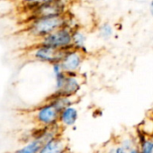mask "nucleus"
Wrapping results in <instances>:
<instances>
[{
    "instance_id": "obj_1",
    "label": "nucleus",
    "mask_w": 153,
    "mask_h": 153,
    "mask_svg": "<svg viewBox=\"0 0 153 153\" xmlns=\"http://www.w3.org/2000/svg\"><path fill=\"white\" fill-rule=\"evenodd\" d=\"M68 13L60 16H42L26 22L25 32L34 39V42L49 33L67 25Z\"/></svg>"
},
{
    "instance_id": "obj_2",
    "label": "nucleus",
    "mask_w": 153,
    "mask_h": 153,
    "mask_svg": "<svg viewBox=\"0 0 153 153\" xmlns=\"http://www.w3.org/2000/svg\"><path fill=\"white\" fill-rule=\"evenodd\" d=\"M66 50L54 48L49 45L34 42L26 50V55L33 60L51 65L55 62H59Z\"/></svg>"
},
{
    "instance_id": "obj_3",
    "label": "nucleus",
    "mask_w": 153,
    "mask_h": 153,
    "mask_svg": "<svg viewBox=\"0 0 153 153\" xmlns=\"http://www.w3.org/2000/svg\"><path fill=\"white\" fill-rule=\"evenodd\" d=\"M34 42L49 45L61 50H68L72 48V30L68 26H63L35 41Z\"/></svg>"
},
{
    "instance_id": "obj_4",
    "label": "nucleus",
    "mask_w": 153,
    "mask_h": 153,
    "mask_svg": "<svg viewBox=\"0 0 153 153\" xmlns=\"http://www.w3.org/2000/svg\"><path fill=\"white\" fill-rule=\"evenodd\" d=\"M87 54L74 48L66 50L61 60L59 61L63 70L67 74L80 73Z\"/></svg>"
},
{
    "instance_id": "obj_5",
    "label": "nucleus",
    "mask_w": 153,
    "mask_h": 153,
    "mask_svg": "<svg viewBox=\"0 0 153 153\" xmlns=\"http://www.w3.org/2000/svg\"><path fill=\"white\" fill-rule=\"evenodd\" d=\"M60 112L49 101H45L34 112L36 122L42 127L53 126L59 123Z\"/></svg>"
},
{
    "instance_id": "obj_6",
    "label": "nucleus",
    "mask_w": 153,
    "mask_h": 153,
    "mask_svg": "<svg viewBox=\"0 0 153 153\" xmlns=\"http://www.w3.org/2000/svg\"><path fill=\"white\" fill-rule=\"evenodd\" d=\"M83 85V79L80 75L79 74H67L66 79L64 82V85L59 92L57 94H61L68 97H76V96L79 93L81 90ZM56 93V92H54Z\"/></svg>"
},
{
    "instance_id": "obj_7",
    "label": "nucleus",
    "mask_w": 153,
    "mask_h": 153,
    "mask_svg": "<svg viewBox=\"0 0 153 153\" xmlns=\"http://www.w3.org/2000/svg\"><path fill=\"white\" fill-rule=\"evenodd\" d=\"M67 140L61 134L55 136L42 145L39 153H66Z\"/></svg>"
},
{
    "instance_id": "obj_8",
    "label": "nucleus",
    "mask_w": 153,
    "mask_h": 153,
    "mask_svg": "<svg viewBox=\"0 0 153 153\" xmlns=\"http://www.w3.org/2000/svg\"><path fill=\"white\" fill-rule=\"evenodd\" d=\"M78 118H79V111L74 105H72L64 108L60 112L59 123L63 128L70 127L76 123Z\"/></svg>"
},
{
    "instance_id": "obj_9",
    "label": "nucleus",
    "mask_w": 153,
    "mask_h": 153,
    "mask_svg": "<svg viewBox=\"0 0 153 153\" xmlns=\"http://www.w3.org/2000/svg\"><path fill=\"white\" fill-rule=\"evenodd\" d=\"M88 34L82 27L72 30V48L88 54Z\"/></svg>"
},
{
    "instance_id": "obj_10",
    "label": "nucleus",
    "mask_w": 153,
    "mask_h": 153,
    "mask_svg": "<svg viewBox=\"0 0 153 153\" xmlns=\"http://www.w3.org/2000/svg\"><path fill=\"white\" fill-rule=\"evenodd\" d=\"M46 100L51 102L59 112H61L64 108L69 105H75V97L64 96L61 94H57L54 92Z\"/></svg>"
},
{
    "instance_id": "obj_11",
    "label": "nucleus",
    "mask_w": 153,
    "mask_h": 153,
    "mask_svg": "<svg viewBox=\"0 0 153 153\" xmlns=\"http://www.w3.org/2000/svg\"><path fill=\"white\" fill-rule=\"evenodd\" d=\"M114 35V27L110 22H103L97 27V36L103 41H110Z\"/></svg>"
},
{
    "instance_id": "obj_12",
    "label": "nucleus",
    "mask_w": 153,
    "mask_h": 153,
    "mask_svg": "<svg viewBox=\"0 0 153 153\" xmlns=\"http://www.w3.org/2000/svg\"><path fill=\"white\" fill-rule=\"evenodd\" d=\"M44 143L45 142L42 139L35 137L32 141L27 143L23 149H19V152L20 153H39L41 148L42 147Z\"/></svg>"
},
{
    "instance_id": "obj_13",
    "label": "nucleus",
    "mask_w": 153,
    "mask_h": 153,
    "mask_svg": "<svg viewBox=\"0 0 153 153\" xmlns=\"http://www.w3.org/2000/svg\"><path fill=\"white\" fill-rule=\"evenodd\" d=\"M140 139V153H153V136L143 134Z\"/></svg>"
},
{
    "instance_id": "obj_14",
    "label": "nucleus",
    "mask_w": 153,
    "mask_h": 153,
    "mask_svg": "<svg viewBox=\"0 0 153 153\" xmlns=\"http://www.w3.org/2000/svg\"><path fill=\"white\" fill-rule=\"evenodd\" d=\"M109 147H106V149H102L101 151L103 153H126L116 140L109 141Z\"/></svg>"
},
{
    "instance_id": "obj_15",
    "label": "nucleus",
    "mask_w": 153,
    "mask_h": 153,
    "mask_svg": "<svg viewBox=\"0 0 153 153\" xmlns=\"http://www.w3.org/2000/svg\"><path fill=\"white\" fill-rule=\"evenodd\" d=\"M17 1L20 3V5L22 6V7L24 8V11L30 8L33 5H34V3L37 1V0H17Z\"/></svg>"
},
{
    "instance_id": "obj_16",
    "label": "nucleus",
    "mask_w": 153,
    "mask_h": 153,
    "mask_svg": "<svg viewBox=\"0 0 153 153\" xmlns=\"http://www.w3.org/2000/svg\"><path fill=\"white\" fill-rule=\"evenodd\" d=\"M127 153H140V145L134 147L133 149H130Z\"/></svg>"
},
{
    "instance_id": "obj_17",
    "label": "nucleus",
    "mask_w": 153,
    "mask_h": 153,
    "mask_svg": "<svg viewBox=\"0 0 153 153\" xmlns=\"http://www.w3.org/2000/svg\"><path fill=\"white\" fill-rule=\"evenodd\" d=\"M149 15L153 17V0H150V2L149 4Z\"/></svg>"
},
{
    "instance_id": "obj_18",
    "label": "nucleus",
    "mask_w": 153,
    "mask_h": 153,
    "mask_svg": "<svg viewBox=\"0 0 153 153\" xmlns=\"http://www.w3.org/2000/svg\"><path fill=\"white\" fill-rule=\"evenodd\" d=\"M95 2H97V3H100V2H103V1H105V0H94Z\"/></svg>"
},
{
    "instance_id": "obj_19",
    "label": "nucleus",
    "mask_w": 153,
    "mask_h": 153,
    "mask_svg": "<svg viewBox=\"0 0 153 153\" xmlns=\"http://www.w3.org/2000/svg\"><path fill=\"white\" fill-rule=\"evenodd\" d=\"M96 153H103V152H102V151H97Z\"/></svg>"
},
{
    "instance_id": "obj_20",
    "label": "nucleus",
    "mask_w": 153,
    "mask_h": 153,
    "mask_svg": "<svg viewBox=\"0 0 153 153\" xmlns=\"http://www.w3.org/2000/svg\"><path fill=\"white\" fill-rule=\"evenodd\" d=\"M15 153H20V152H19V150H17V151H16V152H15Z\"/></svg>"
},
{
    "instance_id": "obj_21",
    "label": "nucleus",
    "mask_w": 153,
    "mask_h": 153,
    "mask_svg": "<svg viewBox=\"0 0 153 153\" xmlns=\"http://www.w3.org/2000/svg\"><path fill=\"white\" fill-rule=\"evenodd\" d=\"M152 119H153V117H152Z\"/></svg>"
}]
</instances>
